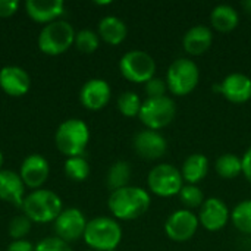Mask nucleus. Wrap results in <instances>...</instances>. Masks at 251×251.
<instances>
[{
	"mask_svg": "<svg viewBox=\"0 0 251 251\" xmlns=\"http://www.w3.org/2000/svg\"><path fill=\"white\" fill-rule=\"evenodd\" d=\"M134 150L143 159L156 160L162 157L168 150L166 138L154 129H141L134 135L132 140Z\"/></svg>",
	"mask_w": 251,
	"mask_h": 251,
	"instance_id": "obj_14",
	"label": "nucleus"
},
{
	"mask_svg": "<svg viewBox=\"0 0 251 251\" xmlns=\"http://www.w3.org/2000/svg\"><path fill=\"white\" fill-rule=\"evenodd\" d=\"M32 226V221L25 215L15 216L9 224V237L13 238V241L25 240V237L29 234Z\"/></svg>",
	"mask_w": 251,
	"mask_h": 251,
	"instance_id": "obj_31",
	"label": "nucleus"
},
{
	"mask_svg": "<svg viewBox=\"0 0 251 251\" xmlns=\"http://www.w3.org/2000/svg\"><path fill=\"white\" fill-rule=\"evenodd\" d=\"M231 221L240 232L251 234V199L240 201L231 210Z\"/></svg>",
	"mask_w": 251,
	"mask_h": 251,
	"instance_id": "obj_26",
	"label": "nucleus"
},
{
	"mask_svg": "<svg viewBox=\"0 0 251 251\" xmlns=\"http://www.w3.org/2000/svg\"><path fill=\"white\" fill-rule=\"evenodd\" d=\"M53 226L57 238L63 240L65 243H72L84 237L87 219L79 209L69 207L62 210V213L54 221Z\"/></svg>",
	"mask_w": 251,
	"mask_h": 251,
	"instance_id": "obj_11",
	"label": "nucleus"
},
{
	"mask_svg": "<svg viewBox=\"0 0 251 251\" xmlns=\"http://www.w3.org/2000/svg\"><path fill=\"white\" fill-rule=\"evenodd\" d=\"M119 71L131 82H147L156 74V60L144 50H129L119 60Z\"/></svg>",
	"mask_w": 251,
	"mask_h": 251,
	"instance_id": "obj_9",
	"label": "nucleus"
},
{
	"mask_svg": "<svg viewBox=\"0 0 251 251\" xmlns=\"http://www.w3.org/2000/svg\"><path fill=\"white\" fill-rule=\"evenodd\" d=\"M212 43H213V31L203 24L193 25L191 28L187 29V32L182 37L184 50L193 56H199L207 51Z\"/></svg>",
	"mask_w": 251,
	"mask_h": 251,
	"instance_id": "obj_18",
	"label": "nucleus"
},
{
	"mask_svg": "<svg viewBox=\"0 0 251 251\" xmlns=\"http://www.w3.org/2000/svg\"><path fill=\"white\" fill-rule=\"evenodd\" d=\"M82 238L91 250L113 251L122 240V228L112 218H94L87 222Z\"/></svg>",
	"mask_w": 251,
	"mask_h": 251,
	"instance_id": "obj_2",
	"label": "nucleus"
},
{
	"mask_svg": "<svg viewBox=\"0 0 251 251\" xmlns=\"http://www.w3.org/2000/svg\"><path fill=\"white\" fill-rule=\"evenodd\" d=\"M197 216L200 225L204 229L210 232H216L226 226L228 221L231 219V210L228 209L226 203L222 199L209 197L201 204Z\"/></svg>",
	"mask_w": 251,
	"mask_h": 251,
	"instance_id": "obj_12",
	"label": "nucleus"
},
{
	"mask_svg": "<svg viewBox=\"0 0 251 251\" xmlns=\"http://www.w3.org/2000/svg\"><path fill=\"white\" fill-rule=\"evenodd\" d=\"M54 141L62 154L68 157L82 156L90 141V129L84 121L72 118L59 125Z\"/></svg>",
	"mask_w": 251,
	"mask_h": 251,
	"instance_id": "obj_4",
	"label": "nucleus"
},
{
	"mask_svg": "<svg viewBox=\"0 0 251 251\" xmlns=\"http://www.w3.org/2000/svg\"><path fill=\"white\" fill-rule=\"evenodd\" d=\"M176 115V104L169 96L146 99L141 104L138 118L147 129L159 131L168 126Z\"/></svg>",
	"mask_w": 251,
	"mask_h": 251,
	"instance_id": "obj_7",
	"label": "nucleus"
},
{
	"mask_svg": "<svg viewBox=\"0 0 251 251\" xmlns=\"http://www.w3.org/2000/svg\"><path fill=\"white\" fill-rule=\"evenodd\" d=\"M87 251H94V250H87Z\"/></svg>",
	"mask_w": 251,
	"mask_h": 251,
	"instance_id": "obj_39",
	"label": "nucleus"
},
{
	"mask_svg": "<svg viewBox=\"0 0 251 251\" xmlns=\"http://www.w3.org/2000/svg\"><path fill=\"white\" fill-rule=\"evenodd\" d=\"M75 34L76 32L69 22L57 19L44 25L38 35V47L46 54H60L74 44Z\"/></svg>",
	"mask_w": 251,
	"mask_h": 251,
	"instance_id": "obj_6",
	"label": "nucleus"
},
{
	"mask_svg": "<svg viewBox=\"0 0 251 251\" xmlns=\"http://www.w3.org/2000/svg\"><path fill=\"white\" fill-rule=\"evenodd\" d=\"M216 172L224 179H234L243 174V159L234 153H224L216 159Z\"/></svg>",
	"mask_w": 251,
	"mask_h": 251,
	"instance_id": "obj_25",
	"label": "nucleus"
},
{
	"mask_svg": "<svg viewBox=\"0 0 251 251\" xmlns=\"http://www.w3.org/2000/svg\"><path fill=\"white\" fill-rule=\"evenodd\" d=\"M131 165L125 160H118L115 162L109 171H107V176H106V184L109 187V190L116 191L121 190L124 187H128V182L131 179Z\"/></svg>",
	"mask_w": 251,
	"mask_h": 251,
	"instance_id": "obj_24",
	"label": "nucleus"
},
{
	"mask_svg": "<svg viewBox=\"0 0 251 251\" xmlns=\"http://www.w3.org/2000/svg\"><path fill=\"white\" fill-rule=\"evenodd\" d=\"M19 174L13 171H0V200L12 203L16 207H22L24 204V188Z\"/></svg>",
	"mask_w": 251,
	"mask_h": 251,
	"instance_id": "obj_20",
	"label": "nucleus"
},
{
	"mask_svg": "<svg viewBox=\"0 0 251 251\" xmlns=\"http://www.w3.org/2000/svg\"><path fill=\"white\" fill-rule=\"evenodd\" d=\"M213 90L219 91L228 101L241 104L251 99V78L243 72H232L215 85Z\"/></svg>",
	"mask_w": 251,
	"mask_h": 251,
	"instance_id": "obj_13",
	"label": "nucleus"
},
{
	"mask_svg": "<svg viewBox=\"0 0 251 251\" xmlns=\"http://www.w3.org/2000/svg\"><path fill=\"white\" fill-rule=\"evenodd\" d=\"M34 251H72L69 244L65 243L63 240L57 238V237H49L41 240L35 247Z\"/></svg>",
	"mask_w": 251,
	"mask_h": 251,
	"instance_id": "obj_33",
	"label": "nucleus"
},
{
	"mask_svg": "<svg viewBox=\"0 0 251 251\" xmlns=\"http://www.w3.org/2000/svg\"><path fill=\"white\" fill-rule=\"evenodd\" d=\"M113 251H116V250H113Z\"/></svg>",
	"mask_w": 251,
	"mask_h": 251,
	"instance_id": "obj_40",
	"label": "nucleus"
},
{
	"mask_svg": "<svg viewBox=\"0 0 251 251\" xmlns=\"http://www.w3.org/2000/svg\"><path fill=\"white\" fill-rule=\"evenodd\" d=\"M128 34L126 24L113 15H107L100 19L99 22V35L101 40H104L107 44H121Z\"/></svg>",
	"mask_w": 251,
	"mask_h": 251,
	"instance_id": "obj_23",
	"label": "nucleus"
},
{
	"mask_svg": "<svg viewBox=\"0 0 251 251\" xmlns=\"http://www.w3.org/2000/svg\"><path fill=\"white\" fill-rule=\"evenodd\" d=\"M250 251H251V250H250Z\"/></svg>",
	"mask_w": 251,
	"mask_h": 251,
	"instance_id": "obj_41",
	"label": "nucleus"
},
{
	"mask_svg": "<svg viewBox=\"0 0 251 251\" xmlns=\"http://www.w3.org/2000/svg\"><path fill=\"white\" fill-rule=\"evenodd\" d=\"M63 169L66 176L74 181H85L90 175V165L82 156L68 157Z\"/></svg>",
	"mask_w": 251,
	"mask_h": 251,
	"instance_id": "obj_27",
	"label": "nucleus"
},
{
	"mask_svg": "<svg viewBox=\"0 0 251 251\" xmlns=\"http://www.w3.org/2000/svg\"><path fill=\"white\" fill-rule=\"evenodd\" d=\"M24 215L35 224L54 222L62 213L63 206L60 197L50 190H34L24 199Z\"/></svg>",
	"mask_w": 251,
	"mask_h": 251,
	"instance_id": "obj_3",
	"label": "nucleus"
},
{
	"mask_svg": "<svg viewBox=\"0 0 251 251\" xmlns=\"http://www.w3.org/2000/svg\"><path fill=\"white\" fill-rule=\"evenodd\" d=\"M210 24L219 32H229L238 26L240 13L234 6L228 3L216 4L210 12Z\"/></svg>",
	"mask_w": 251,
	"mask_h": 251,
	"instance_id": "obj_22",
	"label": "nucleus"
},
{
	"mask_svg": "<svg viewBox=\"0 0 251 251\" xmlns=\"http://www.w3.org/2000/svg\"><path fill=\"white\" fill-rule=\"evenodd\" d=\"M6 251H34V246L26 240H18L10 243Z\"/></svg>",
	"mask_w": 251,
	"mask_h": 251,
	"instance_id": "obj_36",
	"label": "nucleus"
},
{
	"mask_svg": "<svg viewBox=\"0 0 251 251\" xmlns=\"http://www.w3.org/2000/svg\"><path fill=\"white\" fill-rule=\"evenodd\" d=\"M0 87L6 94L21 97L29 91L31 78L26 71L19 66H4L0 69Z\"/></svg>",
	"mask_w": 251,
	"mask_h": 251,
	"instance_id": "obj_17",
	"label": "nucleus"
},
{
	"mask_svg": "<svg viewBox=\"0 0 251 251\" xmlns=\"http://www.w3.org/2000/svg\"><path fill=\"white\" fill-rule=\"evenodd\" d=\"M165 81L172 94L187 96L199 85L200 69L193 59L179 57L169 65Z\"/></svg>",
	"mask_w": 251,
	"mask_h": 251,
	"instance_id": "obj_5",
	"label": "nucleus"
},
{
	"mask_svg": "<svg viewBox=\"0 0 251 251\" xmlns=\"http://www.w3.org/2000/svg\"><path fill=\"white\" fill-rule=\"evenodd\" d=\"M241 159H243V175L251 184V147L246 150Z\"/></svg>",
	"mask_w": 251,
	"mask_h": 251,
	"instance_id": "obj_35",
	"label": "nucleus"
},
{
	"mask_svg": "<svg viewBox=\"0 0 251 251\" xmlns=\"http://www.w3.org/2000/svg\"><path fill=\"white\" fill-rule=\"evenodd\" d=\"M3 162H4V159H3V153L0 151V171H1V166H3Z\"/></svg>",
	"mask_w": 251,
	"mask_h": 251,
	"instance_id": "obj_38",
	"label": "nucleus"
},
{
	"mask_svg": "<svg viewBox=\"0 0 251 251\" xmlns=\"http://www.w3.org/2000/svg\"><path fill=\"white\" fill-rule=\"evenodd\" d=\"M151 204L150 194L141 187H124L112 191L107 200L109 210L116 219L132 221L143 216Z\"/></svg>",
	"mask_w": 251,
	"mask_h": 251,
	"instance_id": "obj_1",
	"label": "nucleus"
},
{
	"mask_svg": "<svg viewBox=\"0 0 251 251\" xmlns=\"http://www.w3.org/2000/svg\"><path fill=\"white\" fill-rule=\"evenodd\" d=\"M112 96V88L106 79L93 78L88 79L79 90V101L88 110L103 109Z\"/></svg>",
	"mask_w": 251,
	"mask_h": 251,
	"instance_id": "obj_15",
	"label": "nucleus"
},
{
	"mask_svg": "<svg viewBox=\"0 0 251 251\" xmlns=\"http://www.w3.org/2000/svg\"><path fill=\"white\" fill-rule=\"evenodd\" d=\"M49 172L50 168L46 157L41 154H29L21 165L19 176L26 187L40 190V187L47 181Z\"/></svg>",
	"mask_w": 251,
	"mask_h": 251,
	"instance_id": "obj_16",
	"label": "nucleus"
},
{
	"mask_svg": "<svg viewBox=\"0 0 251 251\" xmlns=\"http://www.w3.org/2000/svg\"><path fill=\"white\" fill-rule=\"evenodd\" d=\"M25 10L35 22L50 24L63 13L65 3L62 0H26Z\"/></svg>",
	"mask_w": 251,
	"mask_h": 251,
	"instance_id": "obj_19",
	"label": "nucleus"
},
{
	"mask_svg": "<svg viewBox=\"0 0 251 251\" xmlns=\"http://www.w3.org/2000/svg\"><path fill=\"white\" fill-rule=\"evenodd\" d=\"M147 185L150 191L159 197L178 196L184 187V178L181 169L171 163H160L150 169L147 176Z\"/></svg>",
	"mask_w": 251,
	"mask_h": 251,
	"instance_id": "obj_8",
	"label": "nucleus"
},
{
	"mask_svg": "<svg viewBox=\"0 0 251 251\" xmlns=\"http://www.w3.org/2000/svg\"><path fill=\"white\" fill-rule=\"evenodd\" d=\"M243 6H244V9L251 13V0H246V1H243Z\"/></svg>",
	"mask_w": 251,
	"mask_h": 251,
	"instance_id": "obj_37",
	"label": "nucleus"
},
{
	"mask_svg": "<svg viewBox=\"0 0 251 251\" xmlns=\"http://www.w3.org/2000/svg\"><path fill=\"white\" fill-rule=\"evenodd\" d=\"M141 104H143L141 99L134 91H124L118 97V109L126 118L138 116Z\"/></svg>",
	"mask_w": 251,
	"mask_h": 251,
	"instance_id": "obj_28",
	"label": "nucleus"
},
{
	"mask_svg": "<svg viewBox=\"0 0 251 251\" xmlns=\"http://www.w3.org/2000/svg\"><path fill=\"white\" fill-rule=\"evenodd\" d=\"M207 172H209V159L203 153L190 154L181 166V175L184 178V182L193 185H197L200 181H203Z\"/></svg>",
	"mask_w": 251,
	"mask_h": 251,
	"instance_id": "obj_21",
	"label": "nucleus"
},
{
	"mask_svg": "<svg viewBox=\"0 0 251 251\" xmlns=\"http://www.w3.org/2000/svg\"><path fill=\"white\" fill-rule=\"evenodd\" d=\"M199 216L190 209H178L165 221V234L176 243L191 240L199 229Z\"/></svg>",
	"mask_w": 251,
	"mask_h": 251,
	"instance_id": "obj_10",
	"label": "nucleus"
},
{
	"mask_svg": "<svg viewBox=\"0 0 251 251\" xmlns=\"http://www.w3.org/2000/svg\"><path fill=\"white\" fill-rule=\"evenodd\" d=\"M74 44L76 46V49L79 51L84 53H93L99 49L100 44V38L99 34L94 32L93 29H81L75 34V41Z\"/></svg>",
	"mask_w": 251,
	"mask_h": 251,
	"instance_id": "obj_30",
	"label": "nucleus"
},
{
	"mask_svg": "<svg viewBox=\"0 0 251 251\" xmlns=\"http://www.w3.org/2000/svg\"><path fill=\"white\" fill-rule=\"evenodd\" d=\"M181 203L184 206H187V209H196V207H201V204L204 203V193L199 185H193V184H187L181 188L179 194H178Z\"/></svg>",
	"mask_w": 251,
	"mask_h": 251,
	"instance_id": "obj_29",
	"label": "nucleus"
},
{
	"mask_svg": "<svg viewBox=\"0 0 251 251\" xmlns=\"http://www.w3.org/2000/svg\"><path fill=\"white\" fill-rule=\"evenodd\" d=\"M19 4L21 3L18 0H0V18L15 15L19 9Z\"/></svg>",
	"mask_w": 251,
	"mask_h": 251,
	"instance_id": "obj_34",
	"label": "nucleus"
},
{
	"mask_svg": "<svg viewBox=\"0 0 251 251\" xmlns=\"http://www.w3.org/2000/svg\"><path fill=\"white\" fill-rule=\"evenodd\" d=\"M146 94H147V99H156V97H163L166 96V91H168V84L163 78H159V76H153L150 81L146 82Z\"/></svg>",
	"mask_w": 251,
	"mask_h": 251,
	"instance_id": "obj_32",
	"label": "nucleus"
}]
</instances>
